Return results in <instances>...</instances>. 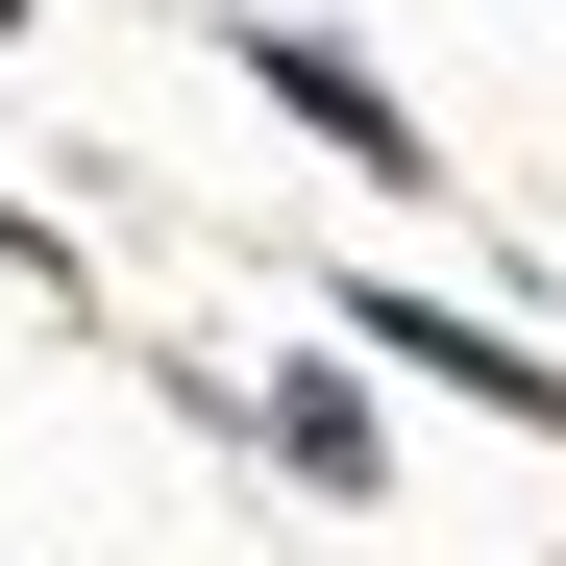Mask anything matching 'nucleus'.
Masks as SVG:
<instances>
[{"instance_id":"nucleus-1","label":"nucleus","mask_w":566,"mask_h":566,"mask_svg":"<svg viewBox=\"0 0 566 566\" xmlns=\"http://www.w3.org/2000/svg\"><path fill=\"white\" fill-rule=\"evenodd\" d=\"M345 345H395V369H443V395H493L517 443H566V369H542L517 321H443V296H395V271H369V296H345Z\"/></svg>"},{"instance_id":"nucleus-2","label":"nucleus","mask_w":566,"mask_h":566,"mask_svg":"<svg viewBox=\"0 0 566 566\" xmlns=\"http://www.w3.org/2000/svg\"><path fill=\"white\" fill-rule=\"evenodd\" d=\"M247 74H271V99H296L345 172H419V124H395V74H369V50H321V25H247Z\"/></svg>"},{"instance_id":"nucleus-3","label":"nucleus","mask_w":566,"mask_h":566,"mask_svg":"<svg viewBox=\"0 0 566 566\" xmlns=\"http://www.w3.org/2000/svg\"><path fill=\"white\" fill-rule=\"evenodd\" d=\"M247 443L296 468V493H395V419H369L345 369H296V395H247Z\"/></svg>"},{"instance_id":"nucleus-4","label":"nucleus","mask_w":566,"mask_h":566,"mask_svg":"<svg viewBox=\"0 0 566 566\" xmlns=\"http://www.w3.org/2000/svg\"><path fill=\"white\" fill-rule=\"evenodd\" d=\"M0 271H74V247H50V222H0Z\"/></svg>"}]
</instances>
